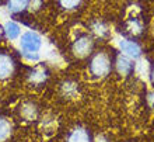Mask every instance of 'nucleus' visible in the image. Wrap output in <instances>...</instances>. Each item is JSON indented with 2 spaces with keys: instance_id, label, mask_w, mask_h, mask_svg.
I'll return each instance as SVG.
<instances>
[{
  "instance_id": "1",
  "label": "nucleus",
  "mask_w": 154,
  "mask_h": 142,
  "mask_svg": "<svg viewBox=\"0 0 154 142\" xmlns=\"http://www.w3.org/2000/svg\"><path fill=\"white\" fill-rule=\"evenodd\" d=\"M20 51L21 55L24 59L31 62H37L39 61V52L42 47H44V40L42 37L37 33V31H32V30H28L20 35Z\"/></svg>"
},
{
  "instance_id": "2",
  "label": "nucleus",
  "mask_w": 154,
  "mask_h": 142,
  "mask_svg": "<svg viewBox=\"0 0 154 142\" xmlns=\"http://www.w3.org/2000/svg\"><path fill=\"white\" fill-rule=\"evenodd\" d=\"M88 70L94 77L102 79V77L108 76L112 70V62L111 58L105 52H97L94 53L88 63Z\"/></svg>"
},
{
  "instance_id": "3",
  "label": "nucleus",
  "mask_w": 154,
  "mask_h": 142,
  "mask_svg": "<svg viewBox=\"0 0 154 142\" xmlns=\"http://www.w3.org/2000/svg\"><path fill=\"white\" fill-rule=\"evenodd\" d=\"M94 49V41L93 37L88 34H81L73 41L72 44V52L77 58H87L91 55Z\"/></svg>"
},
{
  "instance_id": "4",
  "label": "nucleus",
  "mask_w": 154,
  "mask_h": 142,
  "mask_svg": "<svg viewBox=\"0 0 154 142\" xmlns=\"http://www.w3.org/2000/svg\"><path fill=\"white\" fill-rule=\"evenodd\" d=\"M118 48H119L121 53L132 58L134 61L142 56V47L137 41L132 40V38H125V37L119 38L118 40Z\"/></svg>"
},
{
  "instance_id": "5",
  "label": "nucleus",
  "mask_w": 154,
  "mask_h": 142,
  "mask_svg": "<svg viewBox=\"0 0 154 142\" xmlns=\"http://www.w3.org/2000/svg\"><path fill=\"white\" fill-rule=\"evenodd\" d=\"M115 68H116L118 73L122 76H128L134 70V59L126 56L123 53H119L115 61Z\"/></svg>"
},
{
  "instance_id": "6",
  "label": "nucleus",
  "mask_w": 154,
  "mask_h": 142,
  "mask_svg": "<svg viewBox=\"0 0 154 142\" xmlns=\"http://www.w3.org/2000/svg\"><path fill=\"white\" fill-rule=\"evenodd\" d=\"M14 59L8 53H0V80H6L14 73Z\"/></svg>"
},
{
  "instance_id": "7",
  "label": "nucleus",
  "mask_w": 154,
  "mask_h": 142,
  "mask_svg": "<svg viewBox=\"0 0 154 142\" xmlns=\"http://www.w3.org/2000/svg\"><path fill=\"white\" fill-rule=\"evenodd\" d=\"M46 79H48V70L44 66H35L28 73V82L34 86L42 85V83H45Z\"/></svg>"
},
{
  "instance_id": "8",
  "label": "nucleus",
  "mask_w": 154,
  "mask_h": 142,
  "mask_svg": "<svg viewBox=\"0 0 154 142\" xmlns=\"http://www.w3.org/2000/svg\"><path fill=\"white\" fill-rule=\"evenodd\" d=\"M3 34H4V37L10 41H14V40H17V38H20V35H21L20 24H18L17 21L7 20L3 25Z\"/></svg>"
},
{
  "instance_id": "9",
  "label": "nucleus",
  "mask_w": 154,
  "mask_h": 142,
  "mask_svg": "<svg viewBox=\"0 0 154 142\" xmlns=\"http://www.w3.org/2000/svg\"><path fill=\"white\" fill-rule=\"evenodd\" d=\"M67 142H91V137H90L88 131L84 130V128H74L72 132H70Z\"/></svg>"
},
{
  "instance_id": "10",
  "label": "nucleus",
  "mask_w": 154,
  "mask_h": 142,
  "mask_svg": "<svg viewBox=\"0 0 154 142\" xmlns=\"http://www.w3.org/2000/svg\"><path fill=\"white\" fill-rule=\"evenodd\" d=\"M29 8V0H7V10L13 14H20Z\"/></svg>"
},
{
  "instance_id": "11",
  "label": "nucleus",
  "mask_w": 154,
  "mask_h": 142,
  "mask_svg": "<svg viewBox=\"0 0 154 142\" xmlns=\"http://www.w3.org/2000/svg\"><path fill=\"white\" fill-rule=\"evenodd\" d=\"M91 31L95 37L98 38H106L109 35V27L104 23V21H95L93 25H91Z\"/></svg>"
},
{
  "instance_id": "12",
  "label": "nucleus",
  "mask_w": 154,
  "mask_h": 142,
  "mask_svg": "<svg viewBox=\"0 0 154 142\" xmlns=\"http://www.w3.org/2000/svg\"><path fill=\"white\" fill-rule=\"evenodd\" d=\"M11 131H13L11 122L7 121L6 118L0 117V142L7 141L10 138V135H11Z\"/></svg>"
},
{
  "instance_id": "13",
  "label": "nucleus",
  "mask_w": 154,
  "mask_h": 142,
  "mask_svg": "<svg viewBox=\"0 0 154 142\" xmlns=\"http://www.w3.org/2000/svg\"><path fill=\"white\" fill-rule=\"evenodd\" d=\"M21 115L25 120H32L37 115V108L31 103H25V104H23V108H21Z\"/></svg>"
},
{
  "instance_id": "14",
  "label": "nucleus",
  "mask_w": 154,
  "mask_h": 142,
  "mask_svg": "<svg viewBox=\"0 0 154 142\" xmlns=\"http://www.w3.org/2000/svg\"><path fill=\"white\" fill-rule=\"evenodd\" d=\"M83 0H57V3L63 10L66 11H72V10H76L79 6L81 4Z\"/></svg>"
},
{
  "instance_id": "15",
  "label": "nucleus",
  "mask_w": 154,
  "mask_h": 142,
  "mask_svg": "<svg viewBox=\"0 0 154 142\" xmlns=\"http://www.w3.org/2000/svg\"><path fill=\"white\" fill-rule=\"evenodd\" d=\"M128 28H129L130 34H139L143 30V27H142V23L137 18H130L129 23H128Z\"/></svg>"
},
{
  "instance_id": "16",
  "label": "nucleus",
  "mask_w": 154,
  "mask_h": 142,
  "mask_svg": "<svg viewBox=\"0 0 154 142\" xmlns=\"http://www.w3.org/2000/svg\"><path fill=\"white\" fill-rule=\"evenodd\" d=\"M76 85L72 83V82H66L65 85H63V92H65L66 96H73L76 94Z\"/></svg>"
},
{
  "instance_id": "17",
  "label": "nucleus",
  "mask_w": 154,
  "mask_h": 142,
  "mask_svg": "<svg viewBox=\"0 0 154 142\" xmlns=\"http://www.w3.org/2000/svg\"><path fill=\"white\" fill-rule=\"evenodd\" d=\"M42 6V0H29V8L31 10H38Z\"/></svg>"
},
{
  "instance_id": "18",
  "label": "nucleus",
  "mask_w": 154,
  "mask_h": 142,
  "mask_svg": "<svg viewBox=\"0 0 154 142\" xmlns=\"http://www.w3.org/2000/svg\"><path fill=\"white\" fill-rule=\"evenodd\" d=\"M150 77H151V82L154 83V66L151 68V72H150Z\"/></svg>"
},
{
  "instance_id": "19",
  "label": "nucleus",
  "mask_w": 154,
  "mask_h": 142,
  "mask_svg": "<svg viewBox=\"0 0 154 142\" xmlns=\"http://www.w3.org/2000/svg\"><path fill=\"white\" fill-rule=\"evenodd\" d=\"M97 142H106V139L104 137H98L97 138Z\"/></svg>"
}]
</instances>
